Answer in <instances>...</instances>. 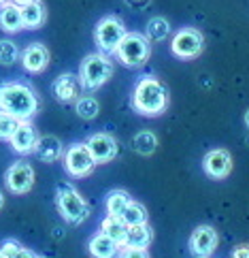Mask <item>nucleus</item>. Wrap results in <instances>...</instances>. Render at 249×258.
Returning a JSON list of instances; mask_svg holds the SVG:
<instances>
[{
	"label": "nucleus",
	"instance_id": "obj_1",
	"mask_svg": "<svg viewBox=\"0 0 249 258\" xmlns=\"http://www.w3.org/2000/svg\"><path fill=\"white\" fill-rule=\"evenodd\" d=\"M130 103L138 115L158 117L169 109V88L158 77L145 75L136 81Z\"/></svg>",
	"mask_w": 249,
	"mask_h": 258
},
{
	"label": "nucleus",
	"instance_id": "obj_2",
	"mask_svg": "<svg viewBox=\"0 0 249 258\" xmlns=\"http://www.w3.org/2000/svg\"><path fill=\"white\" fill-rule=\"evenodd\" d=\"M0 111L15 115L17 119H30L39 111V98L34 90L22 81H7L0 86Z\"/></svg>",
	"mask_w": 249,
	"mask_h": 258
},
{
	"label": "nucleus",
	"instance_id": "obj_3",
	"mask_svg": "<svg viewBox=\"0 0 249 258\" xmlns=\"http://www.w3.org/2000/svg\"><path fill=\"white\" fill-rule=\"evenodd\" d=\"M113 71H115V67H113V62L109 60L107 53L96 51V53H88V56L81 60L77 75L81 79L83 90L96 92L113 77Z\"/></svg>",
	"mask_w": 249,
	"mask_h": 258
},
{
	"label": "nucleus",
	"instance_id": "obj_4",
	"mask_svg": "<svg viewBox=\"0 0 249 258\" xmlns=\"http://www.w3.org/2000/svg\"><path fill=\"white\" fill-rule=\"evenodd\" d=\"M55 207L58 214L66 220L70 226H79L88 220L90 216V205L88 201L81 197V192L70 186V183H60L55 190Z\"/></svg>",
	"mask_w": 249,
	"mask_h": 258
},
{
	"label": "nucleus",
	"instance_id": "obj_5",
	"mask_svg": "<svg viewBox=\"0 0 249 258\" xmlns=\"http://www.w3.org/2000/svg\"><path fill=\"white\" fill-rule=\"evenodd\" d=\"M149 53H151V43L147 41V36L141 32H126L115 49L119 64H124L128 69L143 67V64L149 60Z\"/></svg>",
	"mask_w": 249,
	"mask_h": 258
},
{
	"label": "nucleus",
	"instance_id": "obj_6",
	"mask_svg": "<svg viewBox=\"0 0 249 258\" xmlns=\"http://www.w3.org/2000/svg\"><path fill=\"white\" fill-rule=\"evenodd\" d=\"M124 34H126L124 22L117 15H105V17H100L94 28V43L98 51L111 56V53H115L119 41L124 39Z\"/></svg>",
	"mask_w": 249,
	"mask_h": 258
},
{
	"label": "nucleus",
	"instance_id": "obj_7",
	"mask_svg": "<svg viewBox=\"0 0 249 258\" xmlns=\"http://www.w3.org/2000/svg\"><path fill=\"white\" fill-rule=\"evenodd\" d=\"M202 49H205V36H202L200 30L192 28V26H186V28L177 30L171 41V51L181 60L198 58Z\"/></svg>",
	"mask_w": 249,
	"mask_h": 258
},
{
	"label": "nucleus",
	"instance_id": "obj_8",
	"mask_svg": "<svg viewBox=\"0 0 249 258\" xmlns=\"http://www.w3.org/2000/svg\"><path fill=\"white\" fill-rule=\"evenodd\" d=\"M62 162H64L66 173L72 175V177H88L96 167V162H94V158H92V154H90L86 143L68 145L66 152H64V156H62Z\"/></svg>",
	"mask_w": 249,
	"mask_h": 258
},
{
	"label": "nucleus",
	"instance_id": "obj_9",
	"mask_svg": "<svg viewBox=\"0 0 249 258\" xmlns=\"http://www.w3.org/2000/svg\"><path fill=\"white\" fill-rule=\"evenodd\" d=\"M5 186L13 195H26L34 186V169L24 160L13 162L5 173Z\"/></svg>",
	"mask_w": 249,
	"mask_h": 258
},
{
	"label": "nucleus",
	"instance_id": "obj_10",
	"mask_svg": "<svg viewBox=\"0 0 249 258\" xmlns=\"http://www.w3.org/2000/svg\"><path fill=\"white\" fill-rule=\"evenodd\" d=\"M202 171H205L211 179H226L230 171H232V154L224 147H215L209 150L202 158Z\"/></svg>",
	"mask_w": 249,
	"mask_h": 258
},
{
	"label": "nucleus",
	"instance_id": "obj_11",
	"mask_svg": "<svg viewBox=\"0 0 249 258\" xmlns=\"http://www.w3.org/2000/svg\"><path fill=\"white\" fill-rule=\"evenodd\" d=\"M217 243H219L217 230L209 224H202L194 228V233L190 237V252L198 258H209L217 250Z\"/></svg>",
	"mask_w": 249,
	"mask_h": 258
},
{
	"label": "nucleus",
	"instance_id": "obj_12",
	"mask_svg": "<svg viewBox=\"0 0 249 258\" xmlns=\"http://www.w3.org/2000/svg\"><path fill=\"white\" fill-rule=\"evenodd\" d=\"M88 150L92 154L96 164H105V162H111L117 156V141L113 135L109 133H94L88 137Z\"/></svg>",
	"mask_w": 249,
	"mask_h": 258
},
{
	"label": "nucleus",
	"instance_id": "obj_13",
	"mask_svg": "<svg viewBox=\"0 0 249 258\" xmlns=\"http://www.w3.org/2000/svg\"><path fill=\"white\" fill-rule=\"evenodd\" d=\"M83 92V86H81V79L75 73H62L53 79L51 84V94L55 96V100L60 103H75V100L81 96Z\"/></svg>",
	"mask_w": 249,
	"mask_h": 258
},
{
	"label": "nucleus",
	"instance_id": "obj_14",
	"mask_svg": "<svg viewBox=\"0 0 249 258\" xmlns=\"http://www.w3.org/2000/svg\"><path fill=\"white\" fill-rule=\"evenodd\" d=\"M22 67L26 73L39 75L45 69L49 67V49L43 43H30L28 47L22 51Z\"/></svg>",
	"mask_w": 249,
	"mask_h": 258
},
{
	"label": "nucleus",
	"instance_id": "obj_15",
	"mask_svg": "<svg viewBox=\"0 0 249 258\" xmlns=\"http://www.w3.org/2000/svg\"><path fill=\"white\" fill-rule=\"evenodd\" d=\"M36 141H39V135H36V131L32 128V124L28 122H22L20 128L15 131V135L9 139V143H11V150L15 154H32L34 152V147H36Z\"/></svg>",
	"mask_w": 249,
	"mask_h": 258
},
{
	"label": "nucleus",
	"instance_id": "obj_16",
	"mask_svg": "<svg viewBox=\"0 0 249 258\" xmlns=\"http://www.w3.org/2000/svg\"><path fill=\"white\" fill-rule=\"evenodd\" d=\"M34 156L41 162H47V164L58 162L64 156V145L55 135H43V137H39V141H36Z\"/></svg>",
	"mask_w": 249,
	"mask_h": 258
},
{
	"label": "nucleus",
	"instance_id": "obj_17",
	"mask_svg": "<svg viewBox=\"0 0 249 258\" xmlns=\"http://www.w3.org/2000/svg\"><path fill=\"white\" fill-rule=\"evenodd\" d=\"M88 250H90L92 258H117L122 245H119L115 239H111L109 235H105L103 230H100V233H96L94 237L90 239Z\"/></svg>",
	"mask_w": 249,
	"mask_h": 258
},
{
	"label": "nucleus",
	"instance_id": "obj_18",
	"mask_svg": "<svg viewBox=\"0 0 249 258\" xmlns=\"http://www.w3.org/2000/svg\"><path fill=\"white\" fill-rule=\"evenodd\" d=\"M0 28L7 34H17L24 30V20H22V7L15 3H7L0 7Z\"/></svg>",
	"mask_w": 249,
	"mask_h": 258
},
{
	"label": "nucleus",
	"instance_id": "obj_19",
	"mask_svg": "<svg viewBox=\"0 0 249 258\" xmlns=\"http://www.w3.org/2000/svg\"><path fill=\"white\" fill-rule=\"evenodd\" d=\"M22 20H24L26 30H39L45 26V22H47V9H45L41 0L30 3V5L22 7Z\"/></svg>",
	"mask_w": 249,
	"mask_h": 258
},
{
	"label": "nucleus",
	"instance_id": "obj_20",
	"mask_svg": "<svg viewBox=\"0 0 249 258\" xmlns=\"http://www.w3.org/2000/svg\"><path fill=\"white\" fill-rule=\"evenodd\" d=\"M151 226L143 222V224H130L126 230V237H124V243L122 245H128V247H147L151 243Z\"/></svg>",
	"mask_w": 249,
	"mask_h": 258
},
{
	"label": "nucleus",
	"instance_id": "obj_21",
	"mask_svg": "<svg viewBox=\"0 0 249 258\" xmlns=\"http://www.w3.org/2000/svg\"><path fill=\"white\" fill-rule=\"evenodd\" d=\"M171 30H173L171 22L166 20V17H162V15H155V17H151V20L147 22L145 36H147V41L149 43H162V41L169 39Z\"/></svg>",
	"mask_w": 249,
	"mask_h": 258
},
{
	"label": "nucleus",
	"instance_id": "obj_22",
	"mask_svg": "<svg viewBox=\"0 0 249 258\" xmlns=\"http://www.w3.org/2000/svg\"><path fill=\"white\" fill-rule=\"evenodd\" d=\"M130 147H132V152L141 154V156H151L155 150H158V137H155L151 131H141L132 137Z\"/></svg>",
	"mask_w": 249,
	"mask_h": 258
},
{
	"label": "nucleus",
	"instance_id": "obj_23",
	"mask_svg": "<svg viewBox=\"0 0 249 258\" xmlns=\"http://www.w3.org/2000/svg\"><path fill=\"white\" fill-rule=\"evenodd\" d=\"M100 230H103L105 235H109L111 239H115V241L122 245L124 243V237H126V230H128V224L124 222L122 216H109L100 222Z\"/></svg>",
	"mask_w": 249,
	"mask_h": 258
},
{
	"label": "nucleus",
	"instance_id": "obj_24",
	"mask_svg": "<svg viewBox=\"0 0 249 258\" xmlns=\"http://www.w3.org/2000/svg\"><path fill=\"white\" fill-rule=\"evenodd\" d=\"M128 203H130V195H128L126 190H111L107 195V201H105L107 214L109 216H122Z\"/></svg>",
	"mask_w": 249,
	"mask_h": 258
},
{
	"label": "nucleus",
	"instance_id": "obj_25",
	"mask_svg": "<svg viewBox=\"0 0 249 258\" xmlns=\"http://www.w3.org/2000/svg\"><path fill=\"white\" fill-rule=\"evenodd\" d=\"M0 254L5 258H39V254H34L32 250H28L24 247L20 241H15V239H7L0 245Z\"/></svg>",
	"mask_w": 249,
	"mask_h": 258
},
{
	"label": "nucleus",
	"instance_id": "obj_26",
	"mask_svg": "<svg viewBox=\"0 0 249 258\" xmlns=\"http://www.w3.org/2000/svg\"><path fill=\"white\" fill-rule=\"evenodd\" d=\"M122 218H124V222L128 226H130V224H143V222H147V209H145L143 203L130 199V203H128L126 209H124Z\"/></svg>",
	"mask_w": 249,
	"mask_h": 258
},
{
	"label": "nucleus",
	"instance_id": "obj_27",
	"mask_svg": "<svg viewBox=\"0 0 249 258\" xmlns=\"http://www.w3.org/2000/svg\"><path fill=\"white\" fill-rule=\"evenodd\" d=\"M100 111V105L94 96H79L75 100V113L83 119H94Z\"/></svg>",
	"mask_w": 249,
	"mask_h": 258
},
{
	"label": "nucleus",
	"instance_id": "obj_28",
	"mask_svg": "<svg viewBox=\"0 0 249 258\" xmlns=\"http://www.w3.org/2000/svg\"><path fill=\"white\" fill-rule=\"evenodd\" d=\"M20 60V49L11 39H3L0 41V64L3 67H13Z\"/></svg>",
	"mask_w": 249,
	"mask_h": 258
},
{
	"label": "nucleus",
	"instance_id": "obj_29",
	"mask_svg": "<svg viewBox=\"0 0 249 258\" xmlns=\"http://www.w3.org/2000/svg\"><path fill=\"white\" fill-rule=\"evenodd\" d=\"M22 122H24V119H17L15 115H9L5 111H0V139L9 141L15 135L17 128H20Z\"/></svg>",
	"mask_w": 249,
	"mask_h": 258
},
{
	"label": "nucleus",
	"instance_id": "obj_30",
	"mask_svg": "<svg viewBox=\"0 0 249 258\" xmlns=\"http://www.w3.org/2000/svg\"><path fill=\"white\" fill-rule=\"evenodd\" d=\"M117 258H149V252L147 247H128V245H122Z\"/></svg>",
	"mask_w": 249,
	"mask_h": 258
},
{
	"label": "nucleus",
	"instance_id": "obj_31",
	"mask_svg": "<svg viewBox=\"0 0 249 258\" xmlns=\"http://www.w3.org/2000/svg\"><path fill=\"white\" fill-rule=\"evenodd\" d=\"M153 0H124V5L128 9H132V11H145V9L151 7Z\"/></svg>",
	"mask_w": 249,
	"mask_h": 258
},
{
	"label": "nucleus",
	"instance_id": "obj_32",
	"mask_svg": "<svg viewBox=\"0 0 249 258\" xmlns=\"http://www.w3.org/2000/svg\"><path fill=\"white\" fill-rule=\"evenodd\" d=\"M230 258H249V243H238L230 254Z\"/></svg>",
	"mask_w": 249,
	"mask_h": 258
},
{
	"label": "nucleus",
	"instance_id": "obj_33",
	"mask_svg": "<svg viewBox=\"0 0 249 258\" xmlns=\"http://www.w3.org/2000/svg\"><path fill=\"white\" fill-rule=\"evenodd\" d=\"M11 3L20 5V7H26V5H30V3H36V0H11Z\"/></svg>",
	"mask_w": 249,
	"mask_h": 258
},
{
	"label": "nucleus",
	"instance_id": "obj_34",
	"mask_svg": "<svg viewBox=\"0 0 249 258\" xmlns=\"http://www.w3.org/2000/svg\"><path fill=\"white\" fill-rule=\"evenodd\" d=\"M243 122H245V126H247V131H249V109H247L245 115H243Z\"/></svg>",
	"mask_w": 249,
	"mask_h": 258
},
{
	"label": "nucleus",
	"instance_id": "obj_35",
	"mask_svg": "<svg viewBox=\"0 0 249 258\" xmlns=\"http://www.w3.org/2000/svg\"><path fill=\"white\" fill-rule=\"evenodd\" d=\"M3 207H5V195L0 192V209H3Z\"/></svg>",
	"mask_w": 249,
	"mask_h": 258
},
{
	"label": "nucleus",
	"instance_id": "obj_36",
	"mask_svg": "<svg viewBox=\"0 0 249 258\" xmlns=\"http://www.w3.org/2000/svg\"><path fill=\"white\" fill-rule=\"evenodd\" d=\"M7 3H11V0H0V7H3V5H7Z\"/></svg>",
	"mask_w": 249,
	"mask_h": 258
},
{
	"label": "nucleus",
	"instance_id": "obj_37",
	"mask_svg": "<svg viewBox=\"0 0 249 258\" xmlns=\"http://www.w3.org/2000/svg\"><path fill=\"white\" fill-rule=\"evenodd\" d=\"M0 258H5V256H3V254H0Z\"/></svg>",
	"mask_w": 249,
	"mask_h": 258
},
{
	"label": "nucleus",
	"instance_id": "obj_38",
	"mask_svg": "<svg viewBox=\"0 0 249 258\" xmlns=\"http://www.w3.org/2000/svg\"><path fill=\"white\" fill-rule=\"evenodd\" d=\"M39 258H45V256H39Z\"/></svg>",
	"mask_w": 249,
	"mask_h": 258
}]
</instances>
